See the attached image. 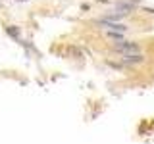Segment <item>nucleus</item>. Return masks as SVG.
<instances>
[{
  "label": "nucleus",
  "instance_id": "nucleus-1",
  "mask_svg": "<svg viewBox=\"0 0 154 144\" xmlns=\"http://www.w3.org/2000/svg\"><path fill=\"white\" fill-rule=\"evenodd\" d=\"M114 50L123 52V56H127V54H137L139 46L135 44V42H123V40H119V42H116V44H114Z\"/></svg>",
  "mask_w": 154,
  "mask_h": 144
},
{
  "label": "nucleus",
  "instance_id": "nucleus-2",
  "mask_svg": "<svg viewBox=\"0 0 154 144\" xmlns=\"http://www.w3.org/2000/svg\"><path fill=\"white\" fill-rule=\"evenodd\" d=\"M96 23H98L100 27H106V29H110V31H114V33L116 31L123 33L125 29H127V27H123L122 23H114V21H108V19H100V21H96Z\"/></svg>",
  "mask_w": 154,
  "mask_h": 144
},
{
  "label": "nucleus",
  "instance_id": "nucleus-3",
  "mask_svg": "<svg viewBox=\"0 0 154 144\" xmlns=\"http://www.w3.org/2000/svg\"><path fill=\"white\" fill-rule=\"evenodd\" d=\"M122 62H123V64L125 65H133V64H141V62H143V56L141 54H127V56H123L122 58Z\"/></svg>",
  "mask_w": 154,
  "mask_h": 144
},
{
  "label": "nucleus",
  "instance_id": "nucleus-4",
  "mask_svg": "<svg viewBox=\"0 0 154 144\" xmlns=\"http://www.w3.org/2000/svg\"><path fill=\"white\" fill-rule=\"evenodd\" d=\"M8 33H12L14 37H17V29H12V27H8Z\"/></svg>",
  "mask_w": 154,
  "mask_h": 144
}]
</instances>
